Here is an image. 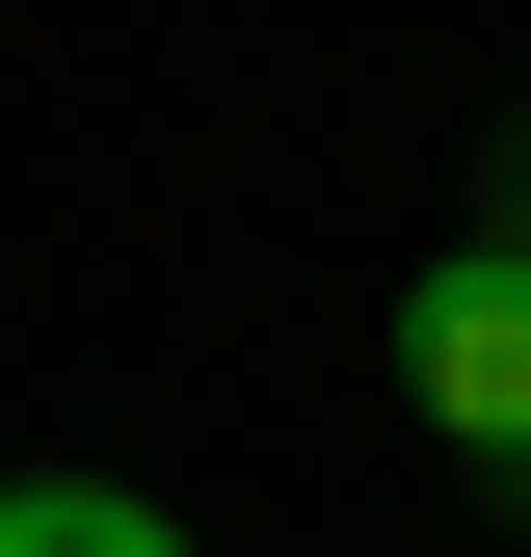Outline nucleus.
Instances as JSON below:
<instances>
[{
  "label": "nucleus",
  "instance_id": "f257e3e1",
  "mask_svg": "<svg viewBox=\"0 0 531 557\" xmlns=\"http://www.w3.org/2000/svg\"><path fill=\"white\" fill-rule=\"evenodd\" d=\"M398 398H425L479 478H531V239H452L425 293H398Z\"/></svg>",
  "mask_w": 531,
  "mask_h": 557
},
{
  "label": "nucleus",
  "instance_id": "f03ea898",
  "mask_svg": "<svg viewBox=\"0 0 531 557\" xmlns=\"http://www.w3.org/2000/svg\"><path fill=\"white\" fill-rule=\"evenodd\" d=\"M0 557H186L133 478H0Z\"/></svg>",
  "mask_w": 531,
  "mask_h": 557
}]
</instances>
